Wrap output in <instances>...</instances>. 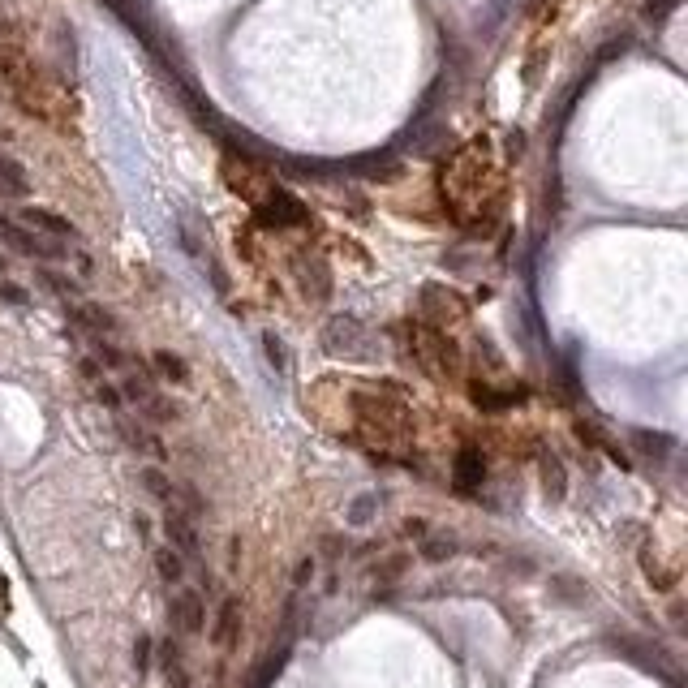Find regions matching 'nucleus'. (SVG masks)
<instances>
[{"mask_svg":"<svg viewBox=\"0 0 688 688\" xmlns=\"http://www.w3.org/2000/svg\"><path fill=\"white\" fill-rule=\"evenodd\" d=\"M439 194L443 207L469 233H486L504 207V177L486 151V142H465L448 164L439 168Z\"/></svg>","mask_w":688,"mask_h":688,"instance_id":"1","label":"nucleus"},{"mask_svg":"<svg viewBox=\"0 0 688 688\" xmlns=\"http://www.w3.org/2000/svg\"><path fill=\"white\" fill-rule=\"evenodd\" d=\"M353 422L370 443H379V452H392L413 439V413L400 396H383V392L353 396Z\"/></svg>","mask_w":688,"mask_h":688,"instance_id":"2","label":"nucleus"},{"mask_svg":"<svg viewBox=\"0 0 688 688\" xmlns=\"http://www.w3.org/2000/svg\"><path fill=\"white\" fill-rule=\"evenodd\" d=\"M400 344L405 353L418 362V370L435 383H456L465 370V353L461 344L452 340V332H439V327H426V323H405L400 327Z\"/></svg>","mask_w":688,"mask_h":688,"instance_id":"3","label":"nucleus"},{"mask_svg":"<svg viewBox=\"0 0 688 688\" xmlns=\"http://www.w3.org/2000/svg\"><path fill=\"white\" fill-rule=\"evenodd\" d=\"M121 387V400H129V405L138 409V418L142 422H151V426H160V422H177V405L155 387V375L147 366H138V370H129V375L117 383Z\"/></svg>","mask_w":688,"mask_h":688,"instance_id":"4","label":"nucleus"},{"mask_svg":"<svg viewBox=\"0 0 688 688\" xmlns=\"http://www.w3.org/2000/svg\"><path fill=\"white\" fill-rule=\"evenodd\" d=\"M220 172H224V185H228V190H233L241 203H250V207H258L271 190H276L271 172L258 164V160H250V155H241V151H228L224 164H220Z\"/></svg>","mask_w":688,"mask_h":688,"instance_id":"5","label":"nucleus"},{"mask_svg":"<svg viewBox=\"0 0 688 688\" xmlns=\"http://www.w3.org/2000/svg\"><path fill=\"white\" fill-rule=\"evenodd\" d=\"M0 241L13 250V254H26V258H43V263H61V258H69L74 250L65 246V241H52V237H39L35 228L18 224L13 215L0 211Z\"/></svg>","mask_w":688,"mask_h":688,"instance_id":"6","label":"nucleus"},{"mask_svg":"<svg viewBox=\"0 0 688 688\" xmlns=\"http://www.w3.org/2000/svg\"><path fill=\"white\" fill-rule=\"evenodd\" d=\"M469 319V301L448 289V284H426L422 289V323L439 327V332H452L456 323Z\"/></svg>","mask_w":688,"mask_h":688,"instance_id":"7","label":"nucleus"},{"mask_svg":"<svg viewBox=\"0 0 688 688\" xmlns=\"http://www.w3.org/2000/svg\"><path fill=\"white\" fill-rule=\"evenodd\" d=\"M0 69H5V82L13 86V95H18V104L31 112V117H43V91H39V74H35V65L26 61V56L13 48L0 56Z\"/></svg>","mask_w":688,"mask_h":688,"instance_id":"8","label":"nucleus"},{"mask_svg":"<svg viewBox=\"0 0 688 688\" xmlns=\"http://www.w3.org/2000/svg\"><path fill=\"white\" fill-rule=\"evenodd\" d=\"M254 220L263 224V228H276V233H284V228H306V224H310V211L301 207L293 194L271 190L263 203L254 207Z\"/></svg>","mask_w":688,"mask_h":688,"instance_id":"9","label":"nucleus"},{"mask_svg":"<svg viewBox=\"0 0 688 688\" xmlns=\"http://www.w3.org/2000/svg\"><path fill=\"white\" fill-rule=\"evenodd\" d=\"M323 349L332 357H370V332L357 319H332L323 332Z\"/></svg>","mask_w":688,"mask_h":688,"instance_id":"10","label":"nucleus"},{"mask_svg":"<svg viewBox=\"0 0 688 688\" xmlns=\"http://www.w3.org/2000/svg\"><path fill=\"white\" fill-rule=\"evenodd\" d=\"M469 396H473V405H478L482 413H508V409H521L529 392H525L521 383H516V387H512V383L499 387V383H491V379H482V383L473 379V383H469Z\"/></svg>","mask_w":688,"mask_h":688,"instance_id":"11","label":"nucleus"},{"mask_svg":"<svg viewBox=\"0 0 688 688\" xmlns=\"http://www.w3.org/2000/svg\"><path fill=\"white\" fill-rule=\"evenodd\" d=\"M168 615H172V624H177L185 637H198L207 628V607H203V594H198V590H177V594H172Z\"/></svg>","mask_w":688,"mask_h":688,"instance_id":"12","label":"nucleus"},{"mask_svg":"<svg viewBox=\"0 0 688 688\" xmlns=\"http://www.w3.org/2000/svg\"><path fill=\"white\" fill-rule=\"evenodd\" d=\"M18 224L26 228H35L39 237H52V241H65V246H74L78 241V228L65 220V215H56V211H43V207H22L18 215H13Z\"/></svg>","mask_w":688,"mask_h":688,"instance_id":"13","label":"nucleus"},{"mask_svg":"<svg viewBox=\"0 0 688 688\" xmlns=\"http://www.w3.org/2000/svg\"><path fill=\"white\" fill-rule=\"evenodd\" d=\"M69 319H74L86 336H95V340H112L121 332V323H117V314L104 310V306H95V301H74L69 306Z\"/></svg>","mask_w":688,"mask_h":688,"instance_id":"14","label":"nucleus"},{"mask_svg":"<svg viewBox=\"0 0 688 688\" xmlns=\"http://www.w3.org/2000/svg\"><path fill=\"white\" fill-rule=\"evenodd\" d=\"M164 534H168V547L181 559L198 555V525H194V516H185L177 504H168V512H164Z\"/></svg>","mask_w":688,"mask_h":688,"instance_id":"15","label":"nucleus"},{"mask_svg":"<svg viewBox=\"0 0 688 688\" xmlns=\"http://www.w3.org/2000/svg\"><path fill=\"white\" fill-rule=\"evenodd\" d=\"M293 276H297L301 293H306L310 301H323L327 293H332V276H327V263H323V258L297 254V258H293Z\"/></svg>","mask_w":688,"mask_h":688,"instance_id":"16","label":"nucleus"},{"mask_svg":"<svg viewBox=\"0 0 688 688\" xmlns=\"http://www.w3.org/2000/svg\"><path fill=\"white\" fill-rule=\"evenodd\" d=\"M241 624H246V615H241V598H224L220 615H215V628H211L215 645H220V650H233V645L241 641Z\"/></svg>","mask_w":688,"mask_h":688,"instance_id":"17","label":"nucleus"},{"mask_svg":"<svg viewBox=\"0 0 688 688\" xmlns=\"http://www.w3.org/2000/svg\"><path fill=\"white\" fill-rule=\"evenodd\" d=\"M78 375H82L86 383H91V392H95V400H99V405H104V409H112V413H117V409L125 405V400H121V387L104 379V366H99L95 357H82Z\"/></svg>","mask_w":688,"mask_h":688,"instance_id":"18","label":"nucleus"},{"mask_svg":"<svg viewBox=\"0 0 688 688\" xmlns=\"http://www.w3.org/2000/svg\"><path fill=\"white\" fill-rule=\"evenodd\" d=\"M117 430L125 435V443H129V448H134V452L164 456V439L151 430V422H129V418H121V422H117Z\"/></svg>","mask_w":688,"mask_h":688,"instance_id":"19","label":"nucleus"},{"mask_svg":"<svg viewBox=\"0 0 688 688\" xmlns=\"http://www.w3.org/2000/svg\"><path fill=\"white\" fill-rule=\"evenodd\" d=\"M456 486L461 491H473V486H482V478H486V456L478 452V448H461L456 452Z\"/></svg>","mask_w":688,"mask_h":688,"instance_id":"20","label":"nucleus"},{"mask_svg":"<svg viewBox=\"0 0 688 688\" xmlns=\"http://www.w3.org/2000/svg\"><path fill=\"white\" fill-rule=\"evenodd\" d=\"M538 465H542V491H547L551 499H564L568 495V478H564V465H559V456L555 452H542Z\"/></svg>","mask_w":688,"mask_h":688,"instance_id":"21","label":"nucleus"},{"mask_svg":"<svg viewBox=\"0 0 688 688\" xmlns=\"http://www.w3.org/2000/svg\"><path fill=\"white\" fill-rule=\"evenodd\" d=\"M151 362H155V375H160V379H168V383H190V366H185L177 353L160 349V353L151 357Z\"/></svg>","mask_w":688,"mask_h":688,"instance_id":"22","label":"nucleus"},{"mask_svg":"<svg viewBox=\"0 0 688 688\" xmlns=\"http://www.w3.org/2000/svg\"><path fill=\"white\" fill-rule=\"evenodd\" d=\"M155 568H160V577H164L168 585H181V577H185V559L172 551V547H160V551H155Z\"/></svg>","mask_w":688,"mask_h":688,"instance_id":"23","label":"nucleus"},{"mask_svg":"<svg viewBox=\"0 0 688 688\" xmlns=\"http://www.w3.org/2000/svg\"><path fill=\"white\" fill-rule=\"evenodd\" d=\"M456 555V538L452 534H430L422 538V559H430V564H443V559Z\"/></svg>","mask_w":688,"mask_h":688,"instance_id":"24","label":"nucleus"},{"mask_svg":"<svg viewBox=\"0 0 688 688\" xmlns=\"http://www.w3.org/2000/svg\"><path fill=\"white\" fill-rule=\"evenodd\" d=\"M409 568V555H387L383 564H375V581H400Z\"/></svg>","mask_w":688,"mask_h":688,"instance_id":"25","label":"nucleus"},{"mask_svg":"<svg viewBox=\"0 0 688 688\" xmlns=\"http://www.w3.org/2000/svg\"><path fill=\"white\" fill-rule=\"evenodd\" d=\"M142 486L155 495V499H164V504H172V482L164 478L160 469H142Z\"/></svg>","mask_w":688,"mask_h":688,"instance_id":"26","label":"nucleus"},{"mask_svg":"<svg viewBox=\"0 0 688 688\" xmlns=\"http://www.w3.org/2000/svg\"><path fill=\"white\" fill-rule=\"evenodd\" d=\"M168 688H194V684H190V676H185V667H181L177 650H168Z\"/></svg>","mask_w":688,"mask_h":688,"instance_id":"27","label":"nucleus"},{"mask_svg":"<svg viewBox=\"0 0 688 688\" xmlns=\"http://www.w3.org/2000/svg\"><path fill=\"white\" fill-rule=\"evenodd\" d=\"M0 301H9V306H26V301H31V297H26V289H22V284L0 280Z\"/></svg>","mask_w":688,"mask_h":688,"instance_id":"28","label":"nucleus"},{"mask_svg":"<svg viewBox=\"0 0 688 688\" xmlns=\"http://www.w3.org/2000/svg\"><path fill=\"white\" fill-rule=\"evenodd\" d=\"M134 667L138 671L151 667V637H138V645H134Z\"/></svg>","mask_w":688,"mask_h":688,"instance_id":"29","label":"nucleus"},{"mask_svg":"<svg viewBox=\"0 0 688 688\" xmlns=\"http://www.w3.org/2000/svg\"><path fill=\"white\" fill-rule=\"evenodd\" d=\"M267 353H271V362H280V370L289 366V353H284V344L276 336H267Z\"/></svg>","mask_w":688,"mask_h":688,"instance_id":"30","label":"nucleus"},{"mask_svg":"<svg viewBox=\"0 0 688 688\" xmlns=\"http://www.w3.org/2000/svg\"><path fill=\"white\" fill-rule=\"evenodd\" d=\"M405 534H413V538H426V534H430V525H426V521H405Z\"/></svg>","mask_w":688,"mask_h":688,"instance_id":"31","label":"nucleus"},{"mask_svg":"<svg viewBox=\"0 0 688 688\" xmlns=\"http://www.w3.org/2000/svg\"><path fill=\"white\" fill-rule=\"evenodd\" d=\"M0 271H5V258H0Z\"/></svg>","mask_w":688,"mask_h":688,"instance_id":"32","label":"nucleus"}]
</instances>
